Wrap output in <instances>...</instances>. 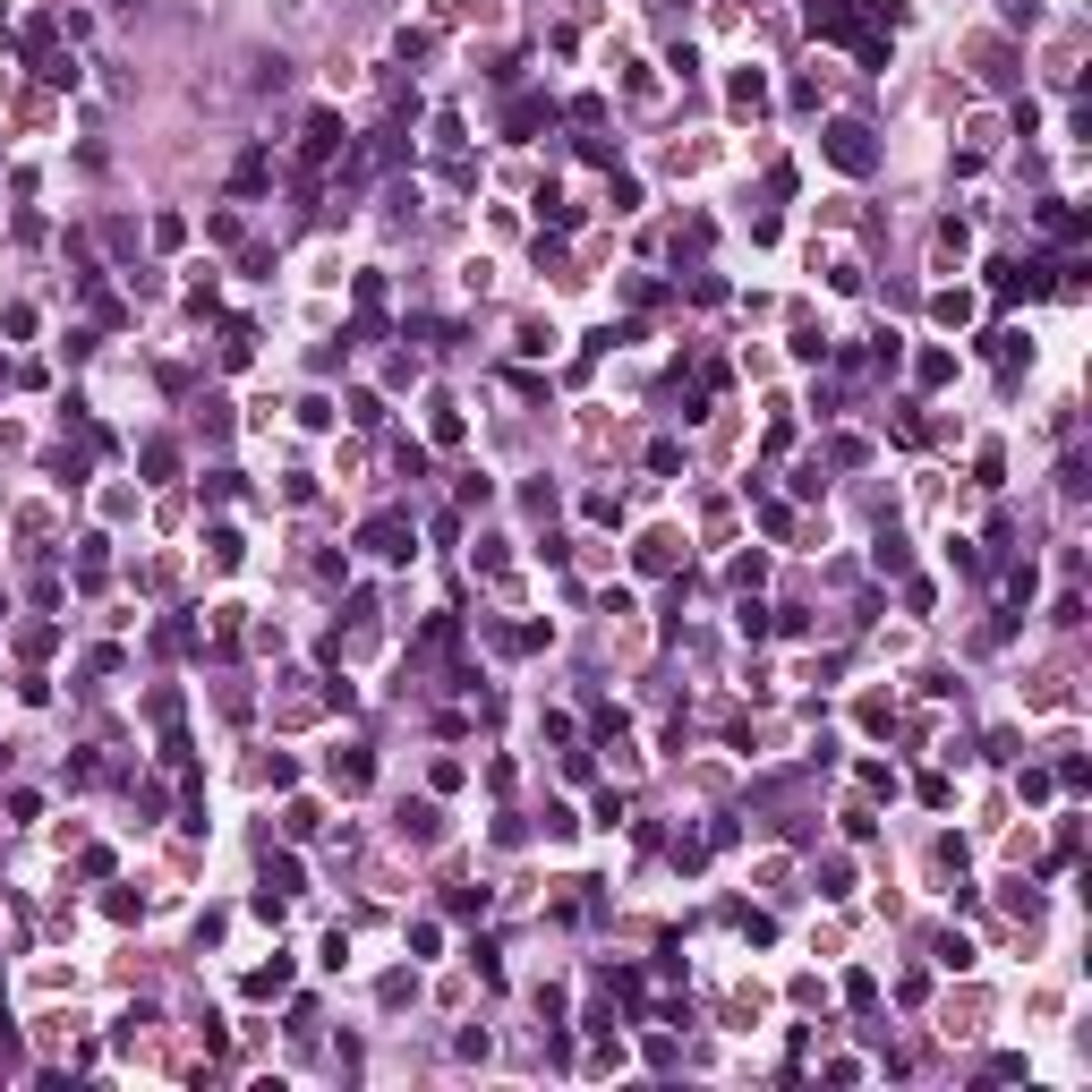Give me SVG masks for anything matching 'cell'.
<instances>
[{
	"instance_id": "obj_1",
	"label": "cell",
	"mask_w": 1092,
	"mask_h": 1092,
	"mask_svg": "<svg viewBox=\"0 0 1092 1092\" xmlns=\"http://www.w3.org/2000/svg\"><path fill=\"white\" fill-rule=\"evenodd\" d=\"M828 154L845 163V172H862V163H871V146H862V129H854V120H845V129H828Z\"/></svg>"
},
{
	"instance_id": "obj_2",
	"label": "cell",
	"mask_w": 1092,
	"mask_h": 1092,
	"mask_svg": "<svg viewBox=\"0 0 1092 1092\" xmlns=\"http://www.w3.org/2000/svg\"><path fill=\"white\" fill-rule=\"evenodd\" d=\"M367 555H410V546H402V521H376V530H367Z\"/></svg>"
},
{
	"instance_id": "obj_3",
	"label": "cell",
	"mask_w": 1092,
	"mask_h": 1092,
	"mask_svg": "<svg viewBox=\"0 0 1092 1092\" xmlns=\"http://www.w3.org/2000/svg\"><path fill=\"white\" fill-rule=\"evenodd\" d=\"M402 836H419V845L435 836V811H427V802H410V811H402Z\"/></svg>"
}]
</instances>
